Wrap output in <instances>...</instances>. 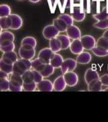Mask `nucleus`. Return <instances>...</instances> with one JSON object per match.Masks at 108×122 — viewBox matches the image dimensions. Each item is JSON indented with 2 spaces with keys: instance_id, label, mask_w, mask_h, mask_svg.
I'll return each mask as SVG.
<instances>
[{
  "instance_id": "24",
  "label": "nucleus",
  "mask_w": 108,
  "mask_h": 122,
  "mask_svg": "<svg viewBox=\"0 0 108 122\" xmlns=\"http://www.w3.org/2000/svg\"><path fill=\"white\" fill-rule=\"evenodd\" d=\"M13 68L14 65L9 64L8 62H5L3 59L1 58V60H0V70L1 71L10 75L13 73Z\"/></svg>"
},
{
  "instance_id": "8",
  "label": "nucleus",
  "mask_w": 108,
  "mask_h": 122,
  "mask_svg": "<svg viewBox=\"0 0 108 122\" xmlns=\"http://www.w3.org/2000/svg\"><path fill=\"white\" fill-rule=\"evenodd\" d=\"M54 54L55 52H53L50 48H43L41 50H40L38 54V58H41L45 63L47 64L50 62V61Z\"/></svg>"
},
{
  "instance_id": "25",
  "label": "nucleus",
  "mask_w": 108,
  "mask_h": 122,
  "mask_svg": "<svg viewBox=\"0 0 108 122\" xmlns=\"http://www.w3.org/2000/svg\"><path fill=\"white\" fill-rule=\"evenodd\" d=\"M54 71H55V68L50 63H47V64H45V66L43 67V69L40 71V73L43 75V77L45 78L53 75V73H54Z\"/></svg>"
},
{
  "instance_id": "13",
  "label": "nucleus",
  "mask_w": 108,
  "mask_h": 122,
  "mask_svg": "<svg viewBox=\"0 0 108 122\" xmlns=\"http://www.w3.org/2000/svg\"><path fill=\"white\" fill-rule=\"evenodd\" d=\"M53 83V90L56 92L64 91L67 86L64 75H60L57 77Z\"/></svg>"
},
{
  "instance_id": "47",
  "label": "nucleus",
  "mask_w": 108,
  "mask_h": 122,
  "mask_svg": "<svg viewBox=\"0 0 108 122\" xmlns=\"http://www.w3.org/2000/svg\"><path fill=\"white\" fill-rule=\"evenodd\" d=\"M107 4H108V6H107V8L108 9V1H107Z\"/></svg>"
},
{
  "instance_id": "6",
  "label": "nucleus",
  "mask_w": 108,
  "mask_h": 122,
  "mask_svg": "<svg viewBox=\"0 0 108 122\" xmlns=\"http://www.w3.org/2000/svg\"><path fill=\"white\" fill-rule=\"evenodd\" d=\"M15 37L12 33L8 30L2 31L0 34V46H4L13 43Z\"/></svg>"
},
{
  "instance_id": "31",
  "label": "nucleus",
  "mask_w": 108,
  "mask_h": 122,
  "mask_svg": "<svg viewBox=\"0 0 108 122\" xmlns=\"http://www.w3.org/2000/svg\"><path fill=\"white\" fill-rule=\"evenodd\" d=\"M11 8L7 4H1L0 5V18L9 16L11 14Z\"/></svg>"
},
{
  "instance_id": "26",
  "label": "nucleus",
  "mask_w": 108,
  "mask_h": 122,
  "mask_svg": "<svg viewBox=\"0 0 108 122\" xmlns=\"http://www.w3.org/2000/svg\"><path fill=\"white\" fill-rule=\"evenodd\" d=\"M45 64L46 63H45L41 58L37 57V58L32 61V69L36 70V71H38L40 72L43 69Z\"/></svg>"
},
{
  "instance_id": "16",
  "label": "nucleus",
  "mask_w": 108,
  "mask_h": 122,
  "mask_svg": "<svg viewBox=\"0 0 108 122\" xmlns=\"http://www.w3.org/2000/svg\"><path fill=\"white\" fill-rule=\"evenodd\" d=\"M87 89L89 92H101L103 91V84L100 78L95 79L87 84Z\"/></svg>"
},
{
  "instance_id": "32",
  "label": "nucleus",
  "mask_w": 108,
  "mask_h": 122,
  "mask_svg": "<svg viewBox=\"0 0 108 122\" xmlns=\"http://www.w3.org/2000/svg\"><path fill=\"white\" fill-rule=\"evenodd\" d=\"M9 79L10 81H12L14 83H19V84H21L23 86V83H24V81H23V79H22V75L17 73H14L13 72L12 73L9 75Z\"/></svg>"
},
{
  "instance_id": "48",
  "label": "nucleus",
  "mask_w": 108,
  "mask_h": 122,
  "mask_svg": "<svg viewBox=\"0 0 108 122\" xmlns=\"http://www.w3.org/2000/svg\"><path fill=\"white\" fill-rule=\"evenodd\" d=\"M18 1H22V0H18Z\"/></svg>"
},
{
  "instance_id": "11",
  "label": "nucleus",
  "mask_w": 108,
  "mask_h": 122,
  "mask_svg": "<svg viewBox=\"0 0 108 122\" xmlns=\"http://www.w3.org/2000/svg\"><path fill=\"white\" fill-rule=\"evenodd\" d=\"M37 90L39 92H50L53 90V83L49 79H44L37 83Z\"/></svg>"
},
{
  "instance_id": "46",
  "label": "nucleus",
  "mask_w": 108,
  "mask_h": 122,
  "mask_svg": "<svg viewBox=\"0 0 108 122\" xmlns=\"http://www.w3.org/2000/svg\"><path fill=\"white\" fill-rule=\"evenodd\" d=\"M103 91H107L108 92V87H107V88H105V90H103Z\"/></svg>"
},
{
  "instance_id": "22",
  "label": "nucleus",
  "mask_w": 108,
  "mask_h": 122,
  "mask_svg": "<svg viewBox=\"0 0 108 122\" xmlns=\"http://www.w3.org/2000/svg\"><path fill=\"white\" fill-rule=\"evenodd\" d=\"M57 38L60 40L61 44V50H67L68 48H70L71 41H70V38L67 35H59Z\"/></svg>"
},
{
  "instance_id": "37",
  "label": "nucleus",
  "mask_w": 108,
  "mask_h": 122,
  "mask_svg": "<svg viewBox=\"0 0 108 122\" xmlns=\"http://www.w3.org/2000/svg\"><path fill=\"white\" fill-rule=\"evenodd\" d=\"M9 79L8 78L0 79V90L1 92L9 91Z\"/></svg>"
},
{
  "instance_id": "7",
  "label": "nucleus",
  "mask_w": 108,
  "mask_h": 122,
  "mask_svg": "<svg viewBox=\"0 0 108 122\" xmlns=\"http://www.w3.org/2000/svg\"><path fill=\"white\" fill-rule=\"evenodd\" d=\"M63 75L68 86L74 87L77 85L78 82V77L76 73H74V71H70L63 74Z\"/></svg>"
},
{
  "instance_id": "27",
  "label": "nucleus",
  "mask_w": 108,
  "mask_h": 122,
  "mask_svg": "<svg viewBox=\"0 0 108 122\" xmlns=\"http://www.w3.org/2000/svg\"><path fill=\"white\" fill-rule=\"evenodd\" d=\"M49 1L53 5L57 4L60 5L59 6H60V8H62L63 9L70 8L72 1V0H49Z\"/></svg>"
},
{
  "instance_id": "12",
  "label": "nucleus",
  "mask_w": 108,
  "mask_h": 122,
  "mask_svg": "<svg viewBox=\"0 0 108 122\" xmlns=\"http://www.w3.org/2000/svg\"><path fill=\"white\" fill-rule=\"evenodd\" d=\"M70 49L71 52L73 54H80V53L82 52L85 50V48L82 46V42L80 41V39H74L73 40L70 46Z\"/></svg>"
},
{
  "instance_id": "23",
  "label": "nucleus",
  "mask_w": 108,
  "mask_h": 122,
  "mask_svg": "<svg viewBox=\"0 0 108 122\" xmlns=\"http://www.w3.org/2000/svg\"><path fill=\"white\" fill-rule=\"evenodd\" d=\"M49 48L55 53L58 52L61 50V44L60 40L57 37L53 38L49 40Z\"/></svg>"
},
{
  "instance_id": "18",
  "label": "nucleus",
  "mask_w": 108,
  "mask_h": 122,
  "mask_svg": "<svg viewBox=\"0 0 108 122\" xmlns=\"http://www.w3.org/2000/svg\"><path fill=\"white\" fill-rule=\"evenodd\" d=\"M10 18L12 20V26L11 29L12 30H18L21 28L23 25V20L19 15L16 14H12L10 16Z\"/></svg>"
},
{
  "instance_id": "2",
  "label": "nucleus",
  "mask_w": 108,
  "mask_h": 122,
  "mask_svg": "<svg viewBox=\"0 0 108 122\" xmlns=\"http://www.w3.org/2000/svg\"><path fill=\"white\" fill-rule=\"evenodd\" d=\"M35 49L28 45H22L18 50L19 56L21 58L33 60L35 56Z\"/></svg>"
},
{
  "instance_id": "30",
  "label": "nucleus",
  "mask_w": 108,
  "mask_h": 122,
  "mask_svg": "<svg viewBox=\"0 0 108 122\" xmlns=\"http://www.w3.org/2000/svg\"><path fill=\"white\" fill-rule=\"evenodd\" d=\"M22 79H23L24 83H31V82L35 81V77H34V73H33V69L26 71L22 75Z\"/></svg>"
},
{
  "instance_id": "20",
  "label": "nucleus",
  "mask_w": 108,
  "mask_h": 122,
  "mask_svg": "<svg viewBox=\"0 0 108 122\" xmlns=\"http://www.w3.org/2000/svg\"><path fill=\"white\" fill-rule=\"evenodd\" d=\"M12 26V20L10 16L0 18V27H1V33L4 30L11 29Z\"/></svg>"
},
{
  "instance_id": "14",
  "label": "nucleus",
  "mask_w": 108,
  "mask_h": 122,
  "mask_svg": "<svg viewBox=\"0 0 108 122\" xmlns=\"http://www.w3.org/2000/svg\"><path fill=\"white\" fill-rule=\"evenodd\" d=\"M100 78L99 74L96 70L93 69H88L85 73V80L87 84L95 79H98Z\"/></svg>"
},
{
  "instance_id": "15",
  "label": "nucleus",
  "mask_w": 108,
  "mask_h": 122,
  "mask_svg": "<svg viewBox=\"0 0 108 122\" xmlns=\"http://www.w3.org/2000/svg\"><path fill=\"white\" fill-rule=\"evenodd\" d=\"M1 58L3 59L5 62H8L9 64H12V65H14L18 60L17 54L14 51L4 53Z\"/></svg>"
},
{
  "instance_id": "9",
  "label": "nucleus",
  "mask_w": 108,
  "mask_h": 122,
  "mask_svg": "<svg viewBox=\"0 0 108 122\" xmlns=\"http://www.w3.org/2000/svg\"><path fill=\"white\" fill-rule=\"evenodd\" d=\"M66 32L67 33V35L70 38V39H72V40L80 39V37H82L81 31L80 30V29L74 25L68 26L67 30Z\"/></svg>"
},
{
  "instance_id": "10",
  "label": "nucleus",
  "mask_w": 108,
  "mask_h": 122,
  "mask_svg": "<svg viewBox=\"0 0 108 122\" xmlns=\"http://www.w3.org/2000/svg\"><path fill=\"white\" fill-rule=\"evenodd\" d=\"M70 15L72 16L74 20L77 22H82L85 18V12L80 7H74L72 9Z\"/></svg>"
},
{
  "instance_id": "38",
  "label": "nucleus",
  "mask_w": 108,
  "mask_h": 122,
  "mask_svg": "<svg viewBox=\"0 0 108 122\" xmlns=\"http://www.w3.org/2000/svg\"><path fill=\"white\" fill-rule=\"evenodd\" d=\"M58 18H61L62 20H64L65 22L67 23V25L70 26V25H74V19L72 16L70 14H61L58 16Z\"/></svg>"
},
{
  "instance_id": "39",
  "label": "nucleus",
  "mask_w": 108,
  "mask_h": 122,
  "mask_svg": "<svg viewBox=\"0 0 108 122\" xmlns=\"http://www.w3.org/2000/svg\"><path fill=\"white\" fill-rule=\"evenodd\" d=\"M93 26L99 29H108V19L105 20H100L95 22Z\"/></svg>"
},
{
  "instance_id": "1",
  "label": "nucleus",
  "mask_w": 108,
  "mask_h": 122,
  "mask_svg": "<svg viewBox=\"0 0 108 122\" xmlns=\"http://www.w3.org/2000/svg\"><path fill=\"white\" fill-rule=\"evenodd\" d=\"M32 69V61L24 58L18 59L14 64L13 72L17 73L19 74H24L26 71Z\"/></svg>"
},
{
  "instance_id": "36",
  "label": "nucleus",
  "mask_w": 108,
  "mask_h": 122,
  "mask_svg": "<svg viewBox=\"0 0 108 122\" xmlns=\"http://www.w3.org/2000/svg\"><path fill=\"white\" fill-rule=\"evenodd\" d=\"M9 91L16 92H20L23 91V86L21 84L17 83H14L9 81Z\"/></svg>"
},
{
  "instance_id": "29",
  "label": "nucleus",
  "mask_w": 108,
  "mask_h": 122,
  "mask_svg": "<svg viewBox=\"0 0 108 122\" xmlns=\"http://www.w3.org/2000/svg\"><path fill=\"white\" fill-rule=\"evenodd\" d=\"M93 18H95L96 20L100 21V20H105L108 19V11L107 8L102 10L101 12L95 14L93 15Z\"/></svg>"
},
{
  "instance_id": "35",
  "label": "nucleus",
  "mask_w": 108,
  "mask_h": 122,
  "mask_svg": "<svg viewBox=\"0 0 108 122\" xmlns=\"http://www.w3.org/2000/svg\"><path fill=\"white\" fill-rule=\"evenodd\" d=\"M37 89V83L33 81L31 83H23V90L25 92H34Z\"/></svg>"
},
{
  "instance_id": "44",
  "label": "nucleus",
  "mask_w": 108,
  "mask_h": 122,
  "mask_svg": "<svg viewBox=\"0 0 108 122\" xmlns=\"http://www.w3.org/2000/svg\"><path fill=\"white\" fill-rule=\"evenodd\" d=\"M103 36L105 37H106L107 39H108V29H107L106 30H105V32H104L103 34Z\"/></svg>"
},
{
  "instance_id": "17",
  "label": "nucleus",
  "mask_w": 108,
  "mask_h": 122,
  "mask_svg": "<svg viewBox=\"0 0 108 122\" xmlns=\"http://www.w3.org/2000/svg\"><path fill=\"white\" fill-rule=\"evenodd\" d=\"M92 56H91V54L87 52H82L80 54H78L76 61L78 64H81V65H86L89 64L91 61Z\"/></svg>"
},
{
  "instance_id": "49",
  "label": "nucleus",
  "mask_w": 108,
  "mask_h": 122,
  "mask_svg": "<svg viewBox=\"0 0 108 122\" xmlns=\"http://www.w3.org/2000/svg\"><path fill=\"white\" fill-rule=\"evenodd\" d=\"M76 1H79V0H76Z\"/></svg>"
},
{
  "instance_id": "5",
  "label": "nucleus",
  "mask_w": 108,
  "mask_h": 122,
  "mask_svg": "<svg viewBox=\"0 0 108 122\" xmlns=\"http://www.w3.org/2000/svg\"><path fill=\"white\" fill-rule=\"evenodd\" d=\"M80 41L82 42V46L86 50H91L96 46V41L94 37L89 35H86L82 36L80 37Z\"/></svg>"
},
{
  "instance_id": "28",
  "label": "nucleus",
  "mask_w": 108,
  "mask_h": 122,
  "mask_svg": "<svg viewBox=\"0 0 108 122\" xmlns=\"http://www.w3.org/2000/svg\"><path fill=\"white\" fill-rule=\"evenodd\" d=\"M91 51L93 53V54H95V56L98 57H105L108 56V50L101 47L95 46V48L91 50Z\"/></svg>"
},
{
  "instance_id": "43",
  "label": "nucleus",
  "mask_w": 108,
  "mask_h": 122,
  "mask_svg": "<svg viewBox=\"0 0 108 122\" xmlns=\"http://www.w3.org/2000/svg\"><path fill=\"white\" fill-rule=\"evenodd\" d=\"M9 75L2 71H0V79H9Z\"/></svg>"
},
{
  "instance_id": "19",
  "label": "nucleus",
  "mask_w": 108,
  "mask_h": 122,
  "mask_svg": "<svg viewBox=\"0 0 108 122\" xmlns=\"http://www.w3.org/2000/svg\"><path fill=\"white\" fill-rule=\"evenodd\" d=\"M52 25H53L56 27L57 29L60 31V33L66 31L67 28L68 26L67 23L65 22L64 20H62L61 18H60L58 17L53 20V24Z\"/></svg>"
},
{
  "instance_id": "45",
  "label": "nucleus",
  "mask_w": 108,
  "mask_h": 122,
  "mask_svg": "<svg viewBox=\"0 0 108 122\" xmlns=\"http://www.w3.org/2000/svg\"><path fill=\"white\" fill-rule=\"evenodd\" d=\"M28 1L31 3H33V4H36V3H38L40 1V0H28Z\"/></svg>"
},
{
  "instance_id": "41",
  "label": "nucleus",
  "mask_w": 108,
  "mask_h": 122,
  "mask_svg": "<svg viewBox=\"0 0 108 122\" xmlns=\"http://www.w3.org/2000/svg\"><path fill=\"white\" fill-rule=\"evenodd\" d=\"M33 73H34V77H35V82L37 83H39L41 81H42L44 77H43V75H41V73L38 71H36V70L33 69Z\"/></svg>"
},
{
  "instance_id": "3",
  "label": "nucleus",
  "mask_w": 108,
  "mask_h": 122,
  "mask_svg": "<svg viewBox=\"0 0 108 122\" xmlns=\"http://www.w3.org/2000/svg\"><path fill=\"white\" fill-rule=\"evenodd\" d=\"M60 35V31L53 25H49L44 27L43 30V37L47 40L57 37Z\"/></svg>"
},
{
  "instance_id": "33",
  "label": "nucleus",
  "mask_w": 108,
  "mask_h": 122,
  "mask_svg": "<svg viewBox=\"0 0 108 122\" xmlns=\"http://www.w3.org/2000/svg\"><path fill=\"white\" fill-rule=\"evenodd\" d=\"M22 45H28L35 48V47L37 46V40L33 37L28 36L23 38V39L22 40L21 46Z\"/></svg>"
},
{
  "instance_id": "4",
  "label": "nucleus",
  "mask_w": 108,
  "mask_h": 122,
  "mask_svg": "<svg viewBox=\"0 0 108 122\" xmlns=\"http://www.w3.org/2000/svg\"><path fill=\"white\" fill-rule=\"evenodd\" d=\"M77 66V62L73 58H66L64 60V62L61 66V71L63 74L67 72L73 71Z\"/></svg>"
},
{
  "instance_id": "40",
  "label": "nucleus",
  "mask_w": 108,
  "mask_h": 122,
  "mask_svg": "<svg viewBox=\"0 0 108 122\" xmlns=\"http://www.w3.org/2000/svg\"><path fill=\"white\" fill-rule=\"evenodd\" d=\"M14 49H15V44H14V42L8 44V45H6V46H0V50L3 53L14 51Z\"/></svg>"
},
{
  "instance_id": "21",
  "label": "nucleus",
  "mask_w": 108,
  "mask_h": 122,
  "mask_svg": "<svg viewBox=\"0 0 108 122\" xmlns=\"http://www.w3.org/2000/svg\"><path fill=\"white\" fill-rule=\"evenodd\" d=\"M64 62V58L61 56L60 54L55 53L54 55L52 56V59L50 61V64L52 65L55 69H58L60 68L61 66L62 65Z\"/></svg>"
},
{
  "instance_id": "34",
  "label": "nucleus",
  "mask_w": 108,
  "mask_h": 122,
  "mask_svg": "<svg viewBox=\"0 0 108 122\" xmlns=\"http://www.w3.org/2000/svg\"><path fill=\"white\" fill-rule=\"evenodd\" d=\"M96 46L108 50V39L103 36H101L96 41Z\"/></svg>"
},
{
  "instance_id": "42",
  "label": "nucleus",
  "mask_w": 108,
  "mask_h": 122,
  "mask_svg": "<svg viewBox=\"0 0 108 122\" xmlns=\"http://www.w3.org/2000/svg\"><path fill=\"white\" fill-rule=\"evenodd\" d=\"M100 80L104 86L108 87V74H105L100 77Z\"/></svg>"
}]
</instances>
